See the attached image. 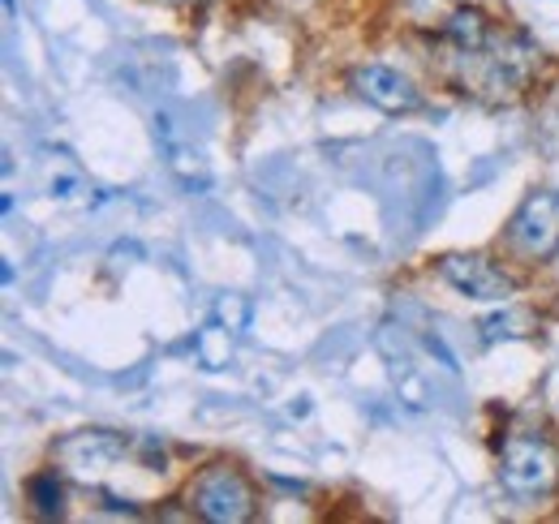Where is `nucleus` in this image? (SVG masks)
<instances>
[{"instance_id": "9d476101", "label": "nucleus", "mask_w": 559, "mask_h": 524, "mask_svg": "<svg viewBox=\"0 0 559 524\" xmlns=\"http://www.w3.org/2000/svg\"><path fill=\"white\" fill-rule=\"evenodd\" d=\"M512 327H530V314H521V310H512V314H495V319H483V340L495 344V340H503V335H521V331Z\"/></svg>"}, {"instance_id": "f03ea898", "label": "nucleus", "mask_w": 559, "mask_h": 524, "mask_svg": "<svg viewBox=\"0 0 559 524\" xmlns=\"http://www.w3.org/2000/svg\"><path fill=\"white\" fill-rule=\"evenodd\" d=\"M559 477V456L556 448L538 434H512L503 443V456H499V481L521 495V499H534V495H547Z\"/></svg>"}, {"instance_id": "0eeeda50", "label": "nucleus", "mask_w": 559, "mask_h": 524, "mask_svg": "<svg viewBox=\"0 0 559 524\" xmlns=\"http://www.w3.org/2000/svg\"><path fill=\"white\" fill-rule=\"evenodd\" d=\"M443 35L465 52V57H478L490 44V22L483 9H456L448 22H443Z\"/></svg>"}, {"instance_id": "39448f33", "label": "nucleus", "mask_w": 559, "mask_h": 524, "mask_svg": "<svg viewBox=\"0 0 559 524\" xmlns=\"http://www.w3.org/2000/svg\"><path fill=\"white\" fill-rule=\"evenodd\" d=\"M126 452H130V443L121 434H112V430H78V434L57 443L61 468L78 481H91V477L108 473Z\"/></svg>"}, {"instance_id": "9b49d317", "label": "nucleus", "mask_w": 559, "mask_h": 524, "mask_svg": "<svg viewBox=\"0 0 559 524\" xmlns=\"http://www.w3.org/2000/svg\"><path fill=\"white\" fill-rule=\"evenodd\" d=\"M215 319L224 323L228 331H241L246 327V319H250V306H246V297H219V306H215Z\"/></svg>"}, {"instance_id": "423d86ee", "label": "nucleus", "mask_w": 559, "mask_h": 524, "mask_svg": "<svg viewBox=\"0 0 559 524\" xmlns=\"http://www.w3.org/2000/svg\"><path fill=\"white\" fill-rule=\"evenodd\" d=\"M353 91H357L370 108H379V112H388V117H405V112H414L421 104L414 82L388 66H361L353 73Z\"/></svg>"}, {"instance_id": "1a4fd4ad", "label": "nucleus", "mask_w": 559, "mask_h": 524, "mask_svg": "<svg viewBox=\"0 0 559 524\" xmlns=\"http://www.w3.org/2000/svg\"><path fill=\"white\" fill-rule=\"evenodd\" d=\"M228 335H233V331L224 327L219 319L199 335V344H194V348H199V361H203L207 370H219V366L228 361V353H233V340H228Z\"/></svg>"}, {"instance_id": "6e6552de", "label": "nucleus", "mask_w": 559, "mask_h": 524, "mask_svg": "<svg viewBox=\"0 0 559 524\" xmlns=\"http://www.w3.org/2000/svg\"><path fill=\"white\" fill-rule=\"evenodd\" d=\"M26 495H31V508H35L39 521H57V516H66V481H61L57 468L35 473V477L26 481Z\"/></svg>"}, {"instance_id": "20e7f679", "label": "nucleus", "mask_w": 559, "mask_h": 524, "mask_svg": "<svg viewBox=\"0 0 559 524\" xmlns=\"http://www.w3.org/2000/svg\"><path fill=\"white\" fill-rule=\"evenodd\" d=\"M439 275L469 301H508L512 297V275L503 266H495L483 254H443L439 259Z\"/></svg>"}, {"instance_id": "f8f14e48", "label": "nucleus", "mask_w": 559, "mask_h": 524, "mask_svg": "<svg viewBox=\"0 0 559 524\" xmlns=\"http://www.w3.org/2000/svg\"><path fill=\"white\" fill-rule=\"evenodd\" d=\"M4 9H13V0H4Z\"/></svg>"}, {"instance_id": "7ed1b4c3", "label": "nucleus", "mask_w": 559, "mask_h": 524, "mask_svg": "<svg viewBox=\"0 0 559 524\" xmlns=\"http://www.w3.org/2000/svg\"><path fill=\"white\" fill-rule=\"evenodd\" d=\"M508 246L521 254V259H551L559 250V194L556 190H538V194H530L521 206H516V215H512V224H508Z\"/></svg>"}, {"instance_id": "f257e3e1", "label": "nucleus", "mask_w": 559, "mask_h": 524, "mask_svg": "<svg viewBox=\"0 0 559 524\" xmlns=\"http://www.w3.org/2000/svg\"><path fill=\"white\" fill-rule=\"evenodd\" d=\"M190 508L211 524H241L254 516V486L233 464H211L190 481Z\"/></svg>"}]
</instances>
